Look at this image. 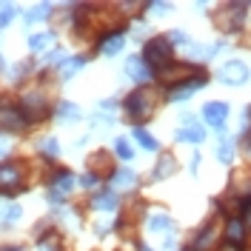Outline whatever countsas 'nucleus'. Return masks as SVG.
<instances>
[{
	"label": "nucleus",
	"mask_w": 251,
	"mask_h": 251,
	"mask_svg": "<svg viewBox=\"0 0 251 251\" xmlns=\"http://www.w3.org/2000/svg\"><path fill=\"white\" fill-rule=\"evenodd\" d=\"M157 103H160V94L151 89V86H137L123 97L120 109H123V117L131 126H146L157 111Z\"/></svg>",
	"instance_id": "obj_1"
},
{
	"label": "nucleus",
	"mask_w": 251,
	"mask_h": 251,
	"mask_svg": "<svg viewBox=\"0 0 251 251\" xmlns=\"http://www.w3.org/2000/svg\"><path fill=\"white\" fill-rule=\"evenodd\" d=\"M17 103H20L23 114H26V123H29V128H31V126L46 123L49 117H54V109H51L49 92L43 89V86H34V89H26V92H20Z\"/></svg>",
	"instance_id": "obj_2"
},
{
	"label": "nucleus",
	"mask_w": 251,
	"mask_h": 251,
	"mask_svg": "<svg viewBox=\"0 0 251 251\" xmlns=\"http://www.w3.org/2000/svg\"><path fill=\"white\" fill-rule=\"evenodd\" d=\"M140 57L146 60V66L154 72V77H160L169 66L174 63V46L166 34H151L149 40H143Z\"/></svg>",
	"instance_id": "obj_3"
},
{
	"label": "nucleus",
	"mask_w": 251,
	"mask_h": 251,
	"mask_svg": "<svg viewBox=\"0 0 251 251\" xmlns=\"http://www.w3.org/2000/svg\"><path fill=\"white\" fill-rule=\"evenodd\" d=\"M251 3L246 0H228V3H220L214 9V26L223 34H240L246 29V20H249Z\"/></svg>",
	"instance_id": "obj_4"
},
{
	"label": "nucleus",
	"mask_w": 251,
	"mask_h": 251,
	"mask_svg": "<svg viewBox=\"0 0 251 251\" xmlns=\"http://www.w3.org/2000/svg\"><path fill=\"white\" fill-rule=\"evenodd\" d=\"M128 29H131V20H123V23H114V26H106L94 34V54H103V57H117L126 49V40H128Z\"/></svg>",
	"instance_id": "obj_5"
},
{
	"label": "nucleus",
	"mask_w": 251,
	"mask_h": 251,
	"mask_svg": "<svg viewBox=\"0 0 251 251\" xmlns=\"http://www.w3.org/2000/svg\"><path fill=\"white\" fill-rule=\"evenodd\" d=\"M29 188L26 183V163L23 160H15V157H9V160H3L0 163V197H17V194H23Z\"/></svg>",
	"instance_id": "obj_6"
},
{
	"label": "nucleus",
	"mask_w": 251,
	"mask_h": 251,
	"mask_svg": "<svg viewBox=\"0 0 251 251\" xmlns=\"http://www.w3.org/2000/svg\"><path fill=\"white\" fill-rule=\"evenodd\" d=\"M23 131H29V123H26V114H23V109H20L17 97H12V94H0V134L20 137Z\"/></svg>",
	"instance_id": "obj_7"
},
{
	"label": "nucleus",
	"mask_w": 251,
	"mask_h": 251,
	"mask_svg": "<svg viewBox=\"0 0 251 251\" xmlns=\"http://www.w3.org/2000/svg\"><path fill=\"white\" fill-rule=\"evenodd\" d=\"M205 86H208V72L200 69V72H194V75L172 83V86H163V100L166 103H186L197 92H203Z\"/></svg>",
	"instance_id": "obj_8"
},
{
	"label": "nucleus",
	"mask_w": 251,
	"mask_h": 251,
	"mask_svg": "<svg viewBox=\"0 0 251 251\" xmlns=\"http://www.w3.org/2000/svg\"><path fill=\"white\" fill-rule=\"evenodd\" d=\"M146 231L154 237H163V251L177 249V223L166 211H154L146 217Z\"/></svg>",
	"instance_id": "obj_9"
},
{
	"label": "nucleus",
	"mask_w": 251,
	"mask_h": 251,
	"mask_svg": "<svg viewBox=\"0 0 251 251\" xmlns=\"http://www.w3.org/2000/svg\"><path fill=\"white\" fill-rule=\"evenodd\" d=\"M217 80L223 86H228V89H240V86H246L251 80V69L246 60H240V57H231V60H226L223 66L217 69Z\"/></svg>",
	"instance_id": "obj_10"
},
{
	"label": "nucleus",
	"mask_w": 251,
	"mask_h": 251,
	"mask_svg": "<svg viewBox=\"0 0 251 251\" xmlns=\"http://www.w3.org/2000/svg\"><path fill=\"white\" fill-rule=\"evenodd\" d=\"M217 223H220L217 214H214V217H208L203 226L194 231V237H191V243H188L186 249L188 251H214V249H217V234H220Z\"/></svg>",
	"instance_id": "obj_11"
},
{
	"label": "nucleus",
	"mask_w": 251,
	"mask_h": 251,
	"mask_svg": "<svg viewBox=\"0 0 251 251\" xmlns=\"http://www.w3.org/2000/svg\"><path fill=\"white\" fill-rule=\"evenodd\" d=\"M228 117H231V106L226 100H208V103H203V109H200V120L205 126H211L214 131H223L226 123H228Z\"/></svg>",
	"instance_id": "obj_12"
},
{
	"label": "nucleus",
	"mask_w": 251,
	"mask_h": 251,
	"mask_svg": "<svg viewBox=\"0 0 251 251\" xmlns=\"http://www.w3.org/2000/svg\"><path fill=\"white\" fill-rule=\"evenodd\" d=\"M46 186L69 197L75 191V186H77V174L72 172V169H66V166H51L46 172Z\"/></svg>",
	"instance_id": "obj_13"
},
{
	"label": "nucleus",
	"mask_w": 251,
	"mask_h": 251,
	"mask_svg": "<svg viewBox=\"0 0 251 251\" xmlns=\"http://www.w3.org/2000/svg\"><path fill=\"white\" fill-rule=\"evenodd\" d=\"M34 240H37V251H66V243L54 228V223H37Z\"/></svg>",
	"instance_id": "obj_14"
},
{
	"label": "nucleus",
	"mask_w": 251,
	"mask_h": 251,
	"mask_svg": "<svg viewBox=\"0 0 251 251\" xmlns=\"http://www.w3.org/2000/svg\"><path fill=\"white\" fill-rule=\"evenodd\" d=\"M89 208L97 211V214H114V211L120 208V194L109 186L97 188L92 197H89Z\"/></svg>",
	"instance_id": "obj_15"
},
{
	"label": "nucleus",
	"mask_w": 251,
	"mask_h": 251,
	"mask_svg": "<svg viewBox=\"0 0 251 251\" xmlns=\"http://www.w3.org/2000/svg\"><path fill=\"white\" fill-rule=\"evenodd\" d=\"M123 75H126L128 80H131L134 86H149V83L154 80V72H151V69L146 66V60H143L140 54H131V57L126 60Z\"/></svg>",
	"instance_id": "obj_16"
},
{
	"label": "nucleus",
	"mask_w": 251,
	"mask_h": 251,
	"mask_svg": "<svg viewBox=\"0 0 251 251\" xmlns=\"http://www.w3.org/2000/svg\"><path fill=\"white\" fill-rule=\"evenodd\" d=\"M180 169V163H177V157L172 151H160L157 157V163L151 166V172H149V180L151 183H163V180H172L174 174Z\"/></svg>",
	"instance_id": "obj_17"
},
{
	"label": "nucleus",
	"mask_w": 251,
	"mask_h": 251,
	"mask_svg": "<svg viewBox=\"0 0 251 251\" xmlns=\"http://www.w3.org/2000/svg\"><path fill=\"white\" fill-rule=\"evenodd\" d=\"M137 172L134 169H128V166H123V169H114L109 177V188H114L117 194H123V191H131V188H137Z\"/></svg>",
	"instance_id": "obj_18"
},
{
	"label": "nucleus",
	"mask_w": 251,
	"mask_h": 251,
	"mask_svg": "<svg viewBox=\"0 0 251 251\" xmlns=\"http://www.w3.org/2000/svg\"><path fill=\"white\" fill-rule=\"evenodd\" d=\"M54 120L63 126H75L83 120V109H80L77 103H72V100H60L54 106Z\"/></svg>",
	"instance_id": "obj_19"
},
{
	"label": "nucleus",
	"mask_w": 251,
	"mask_h": 251,
	"mask_svg": "<svg viewBox=\"0 0 251 251\" xmlns=\"http://www.w3.org/2000/svg\"><path fill=\"white\" fill-rule=\"evenodd\" d=\"M86 172H94L100 174V177H111V172H114V163H111V154L109 151H103V149H97V151H92L89 154V160H86Z\"/></svg>",
	"instance_id": "obj_20"
},
{
	"label": "nucleus",
	"mask_w": 251,
	"mask_h": 251,
	"mask_svg": "<svg viewBox=\"0 0 251 251\" xmlns=\"http://www.w3.org/2000/svg\"><path fill=\"white\" fill-rule=\"evenodd\" d=\"M205 126L197 123V126H180L177 131H174V140L183 143V146H200V143H205Z\"/></svg>",
	"instance_id": "obj_21"
},
{
	"label": "nucleus",
	"mask_w": 251,
	"mask_h": 251,
	"mask_svg": "<svg viewBox=\"0 0 251 251\" xmlns=\"http://www.w3.org/2000/svg\"><path fill=\"white\" fill-rule=\"evenodd\" d=\"M37 157L46 163V166H57V157H60V140L54 134H46L43 140L37 143Z\"/></svg>",
	"instance_id": "obj_22"
},
{
	"label": "nucleus",
	"mask_w": 251,
	"mask_h": 251,
	"mask_svg": "<svg viewBox=\"0 0 251 251\" xmlns=\"http://www.w3.org/2000/svg\"><path fill=\"white\" fill-rule=\"evenodd\" d=\"M234 151H237V140L223 128V131H217V160L223 163V166H231L234 163Z\"/></svg>",
	"instance_id": "obj_23"
},
{
	"label": "nucleus",
	"mask_w": 251,
	"mask_h": 251,
	"mask_svg": "<svg viewBox=\"0 0 251 251\" xmlns=\"http://www.w3.org/2000/svg\"><path fill=\"white\" fill-rule=\"evenodd\" d=\"M86 63H89V54H75V57H66V63L57 69V77H60V83H69L72 77H77L80 72L86 69Z\"/></svg>",
	"instance_id": "obj_24"
},
{
	"label": "nucleus",
	"mask_w": 251,
	"mask_h": 251,
	"mask_svg": "<svg viewBox=\"0 0 251 251\" xmlns=\"http://www.w3.org/2000/svg\"><path fill=\"white\" fill-rule=\"evenodd\" d=\"M54 12H57V6H51V3H37V6L26 9L23 23H26V29H29V26H37V23H46V20H51Z\"/></svg>",
	"instance_id": "obj_25"
},
{
	"label": "nucleus",
	"mask_w": 251,
	"mask_h": 251,
	"mask_svg": "<svg viewBox=\"0 0 251 251\" xmlns=\"http://www.w3.org/2000/svg\"><path fill=\"white\" fill-rule=\"evenodd\" d=\"M131 140H134L137 149L149 151V154H151V151H160V140H157L146 126H131Z\"/></svg>",
	"instance_id": "obj_26"
},
{
	"label": "nucleus",
	"mask_w": 251,
	"mask_h": 251,
	"mask_svg": "<svg viewBox=\"0 0 251 251\" xmlns=\"http://www.w3.org/2000/svg\"><path fill=\"white\" fill-rule=\"evenodd\" d=\"M54 37H57V31L49 29V31H37V34H29V51L31 54H43V51H49V46L54 43Z\"/></svg>",
	"instance_id": "obj_27"
},
{
	"label": "nucleus",
	"mask_w": 251,
	"mask_h": 251,
	"mask_svg": "<svg viewBox=\"0 0 251 251\" xmlns=\"http://www.w3.org/2000/svg\"><path fill=\"white\" fill-rule=\"evenodd\" d=\"M111 151H114V157H117L120 163H131V160H134V154H137L128 137H114V143H111Z\"/></svg>",
	"instance_id": "obj_28"
},
{
	"label": "nucleus",
	"mask_w": 251,
	"mask_h": 251,
	"mask_svg": "<svg viewBox=\"0 0 251 251\" xmlns=\"http://www.w3.org/2000/svg\"><path fill=\"white\" fill-rule=\"evenodd\" d=\"M34 72H37V63L31 60H20V63H15V66H9V77L15 80V83H23V80L26 77H31V75H34Z\"/></svg>",
	"instance_id": "obj_29"
},
{
	"label": "nucleus",
	"mask_w": 251,
	"mask_h": 251,
	"mask_svg": "<svg viewBox=\"0 0 251 251\" xmlns=\"http://www.w3.org/2000/svg\"><path fill=\"white\" fill-rule=\"evenodd\" d=\"M20 217H23V208H20V205L17 203H3V200H0V226L12 228Z\"/></svg>",
	"instance_id": "obj_30"
},
{
	"label": "nucleus",
	"mask_w": 251,
	"mask_h": 251,
	"mask_svg": "<svg viewBox=\"0 0 251 251\" xmlns=\"http://www.w3.org/2000/svg\"><path fill=\"white\" fill-rule=\"evenodd\" d=\"M103 183H106V180H103L100 174H94V172H83L77 177V186L86 188V191H97V188H103Z\"/></svg>",
	"instance_id": "obj_31"
},
{
	"label": "nucleus",
	"mask_w": 251,
	"mask_h": 251,
	"mask_svg": "<svg viewBox=\"0 0 251 251\" xmlns=\"http://www.w3.org/2000/svg\"><path fill=\"white\" fill-rule=\"evenodd\" d=\"M17 17V6L15 3H3L0 0V29H6V26H12Z\"/></svg>",
	"instance_id": "obj_32"
},
{
	"label": "nucleus",
	"mask_w": 251,
	"mask_h": 251,
	"mask_svg": "<svg viewBox=\"0 0 251 251\" xmlns=\"http://www.w3.org/2000/svg\"><path fill=\"white\" fill-rule=\"evenodd\" d=\"M166 37H169V40H172V46H174V49H177V46L188 49V46H191V43H194V40H191V37H188L186 31H180V29H172V31H169V34H166Z\"/></svg>",
	"instance_id": "obj_33"
},
{
	"label": "nucleus",
	"mask_w": 251,
	"mask_h": 251,
	"mask_svg": "<svg viewBox=\"0 0 251 251\" xmlns=\"http://www.w3.org/2000/svg\"><path fill=\"white\" fill-rule=\"evenodd\" d=\"M114 120H117V114H106V111H97L92 117V126H97V128H109V126H114Z\"/></svg>",
	"instance_id": "obj_34"
},
{
	"label": "nucleus",
	"mask_w": 251,
	"mask_h": 251,
	"mask_svg": "<svg viewBox=\"0 0 251 251\" xmlns=\"http://www.w3.org/2000/svg\"><path fill=\"white\" fill-rule=\"evenodd\" d=\"M174 9V3H160V0H154V3H146V12H151V15H169Z\"/></svg>",
	"instance_id": "obj_35"
},
{
	"label": "nucleus",
	"mask_w": 251,
	"mask_h": 251,
	"mask_svg": "<svg viewBox=\"0 0 251 251\" xmlns=\"http://www.w3.org/2000/svg\"><path fill=\"white\" fill-rule=\"evenodd\" d=\"M240 146H243V154H246V160L251 163V128H246V131H240Z\"/></svg>",
	"instance_id": "obj_36"
},
{
	"label": "nucleus",
	"mask_w": 251,
	"mask_h": 251,
	"mask_svg": "<svg viewBox=\"0 0 251 251\" xmlns=\"http://www.w3.org/2000/svg\"><path fill=\"white\" fill-rule=\"evenodd\" d=\"M111 231H114V223H97L94 226V237H100V240L106 234H111Z\"/></svg>",
	"instance_id": "obj_37"
},
{
	"label": "nucleus",
	"mask_w": 251,
	"mask_h": 251,
	"mask_svg": "<svg viewBox=\"0 0 251 251\" xmlns=\"http://www.w3.org/2000/svg\"><path fill=\"white\" fill-rule=\"evenodd\" d=\"M200 163H203V154H200V151H194V154H191V163H188V172L197 174V172H200Z\"/></svg>",
	"instance_id": "obj_38"
},
{
	"label": "nucleus",
	"mask_w": 251,
	"mask_h": 251,
	"mask_svg": "<svg viewBox=\"0 0 251 251\" xmlns=\"http://www.w3.org/2000/svg\"><path fill=\"white\" fill-rule=\"evenodd\" d=\"M180 126H197V114H188V111H183V114H180Z\"/></svg>",
	"instance_id": "obj_39"
},
{
	"label": "nucleus",
	"mask_w": 251,
	"mask_h": 251,
	"mask_svg": "<svg viewBox=\"0 0 251 251\" xmlns=\"http://www.w3.org/2000/svg\"><path fill=\"white\" fill-rule=\"evenodd\" d=\"M0 251H26V246H20V243H9V246H0Z\"/></svg>",
	"instance_id": "obj_40"
},
{
	"label": "nucleus",
	"mask_w": 251,
	"mask_h": 251,
	"mask_svg": "<svg viewBox=\"0 0 251 251\" xmlns=\"http://www.w3.org/2000/svg\"><path fill=\"white\" fill-rule=\"evenodd\" d=\"M134 249H137V251H157V249H151L149 243H143V240H137V243H134Z\"/></svg>",
	"instance_id": "obj_41"
},
{
	"label": "nucleus",
	"mask_w": 251,
	"mask_h": 251,
	"mask_svg": "<svg viewBox=\"0 0 251 251\" xmlns=\"http://www.w3.org/2000/svg\"><path fill=\"white\" fill-rule=\"evenodd\" d=\"M6 72H9V66H6V57L0 54V75H6Z\"/></svg>",
	"instance_id": "obj_42"
},
{
	"label": "nucleus",
	"mask_w": 251,
	"mask_h": 251,
	"mask_svg": "<svg viewBox=\"0 0 251 251\" xmlns=\"http://www.w3.org/2000/svg\"><path fill=\"white\" fill-rule=\"evenodd\" d=\"M3 151H6V146H3V140H0V157H3Z\"/></svg>",
	"instance_id": "obj_43"
},
{
	"label": "nucleus",
	"mask_w": 251,
	"mask_h": 251,
	"mask_svg": "<svg viewBox=\"0 0 251 251\" xmlns=\"http://www.w3.org/2000/svg\"><path fill=\"white\" fill-rule=\"evenodd\" d=\"M183 251H188V249H183Z\"/></svg>",
	"instance_id": "obj_44"
}]
</instances>
